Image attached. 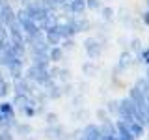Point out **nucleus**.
Here are the masks:
<instances>
[{
	"label": "nucleus",
	"instance_id": "2",
	"mask_svg": "<svg viewBox=\"0 0 149 140\" xmlns=\"http://www.w3.org/2000/svg\"><path fill=\"white\" fill-rule=\"evenodd\" d=\"M84 49H86V54H88V58H90L91 62L93 60H99L101 54H102V45L95 39V37H88V39L84 41Z\"/></svg>",
	"mask_w": 149,
	"mask_h": 140
},
{
	"label": "nucleus",
	"instance_id": "25",
	"mask_svg": "<svg viewBox=\"0 0 149 140\" xmlns=\"http://www.w3.org/2000/svg\"><path fill=\"white\" fill-rule=\"evenodd\" d=\"M97 118H99L101 121H104V120H108V110H97Z\"/></svg>",
	"mask_w": 149,
	"mask_h": 140
},
{
	"label": "nucleus",
	"instance_id": "14",
	"mask_svg": "<svg viewBox=\"0 0 149 140\" xmlns=\"http://www.w3.org/2000/svg\"><path fill=\"white\" fill-rule=\"evenodd\" d=\"M74 21H77V26H78V32H90V28H91V22L88 21L84 15L80 17H74Z\"/></svg>",
	"mask_w": 149,
	"mask_h": 140
},
{
	"label": "nucleus",
	"instance_id": "26",
	"mask_svg": "<svg viewBox=\"0 0 149 140\" xmlns=\"http://www.w3.org/2000/svg\"><path fill=\"white\" fill-rule=\"evenodd\" d=\"M142 21H143V24L149 26V11H143L142 13Z\"/></svg>",
	"mask_w": 149,
	"mask_h": 140
},
{
	"label": "nucleus",
	"instance_id": "17",
	"mask_svg": "<svg viewBox=\"0 0 149 140\" xmlns=\"http://www.w3.org/2000/svg\"><path fill=\"white\" fill-rule=\"evenodd\" d=\"M15 131L21 134V136H28V134H32V127L28 123H17L15 125Z\"/></svg>",
	"mask_w": 149,
	"mask_h": 140
},
{
	"label": "nucleus",
	"instance_id": "18",
	"mask_svg": "<svg viewBox=\"0 0 149 140\" xmlns=\"http://www.w3.org/2000/svg\"><path fill=\"white\" fill-rule=\"evenodd\" d=\"M86 4H88V9H91V11H101L102 9L101 0H86Z\"/></svg>",
	"mask_w": 149,
	"mask_h": 140
},
{
	"label": "nucleus",
	"instance_id": "13",
	"mask_svg": "<svg viewBox=\"0 0 149 140\" xmlns=\"http://www.w3.org/2000/svg\"><path fill=\"white\" fill-rule=\"evenodd\" d=\"M134 64H146V65H149V47H143V49L136 54Z\"/></svg>",
	"mask_w": 149,
	"mask_h": 140
},
{
	"label": "nucleus",
	"instance_id": "28",
	"mask_svg": "<svg viewBox=\"0 0 149 140\" xmlns=\"http://www.w3.org/2000/svg\"><path fill=\"white\" fill-rule=\"evenodd\" d=\"M146 11H149V0H147V9H146Z\"/></svg>",
	"mask_w": 149,
	"mask_h": 140
},
{
	"label": "nucleus",
	"instance_id": "10",
	"mask_svg": "<svg viewBox=\"0 0 149 140\" xmlns=\"http://www.w3.org/2000/svg\"><path fill=\"white\" fill-rule=\"evenodd\" d=\"M129 125V129H130V133L134 134V136L136 138H142L143 134H146V125L143 123H140V121H130V123H127Z\"/></svg>",
	"mask_w": 149,
	"mask_h": 140
},
{
	"label": "nucleus",
	"instance_id": "16",
	"mask_svg": "<svg viewBox=\"0 0 149 140\" xmlns=\"http://www.w3.org/2000/svg\"><path fill=\"white\" fill-rule=\"evenodd\" d=\"M41 4L49 9V11H58L60 8H62V4H60V0H41Z\"/></svg>",
	"mask_w": 149,
	"mask_h": 140
},
{
	"label": "nucleus",
	"instance_id": "9",
	"mask_svg": "<svg viewBox=\"0 0 149 140\" xmlns=\"http://www.w3.org/2000/svg\"><path fill=\"white\" fill-rule=\"evenodd\" d=\"M63 54H65V50L62 49V45H54L49 49V60L52 64H60L63 60Z\"/></svg>",
	"mask_w": 149,
	"mask_h": 140
},
{
	"label": "nucleus",
	"instance_id": "15",
	"mask_svg": "<svg viewBox=\"0 0 149 140\" xmlns=\"http://www.w3.org/2000/svg\"><path fill=\"white\" fill-rule=\"evenodd\" d=\"M134 86H138V90L143 93V95H149V80L146 77H142V78H138L136 80V84Z\"/></svg>",
	"mask_w": 149,
	"mask_h": 140
},
{
	"label": "nucleus",
	"instance_id": "19",
	"mask_svg": "<svg viewBox=\"0 0 149 140\" xmlns=\"http://www.w3.org/2000/svg\"><path fill=\"white\" fill-rule=\"evenodd\" d=\"M101 15H102V19L104 21H112L114 19V9H112L110 6L106 8V6H102V9H101Z\"/></svg>",
	"mask_w": 149,
	"mask_h": 140
},
{
	"label": "nucleus",
	"instance_id": "12",
	"mask_svg": "<svg viewBox=\"0 0 149 140\" xmlns=\"http://www.w3.org/2000/svg\"><path fill=\"white\" fill-rule=\"evenodd\" d=\"M45 133H47V138H50V140H62V127H60V123L49 125Z\"/></svg>",
	"mask_w": 149,
	"mask_h": 140
},
{
	"label": "nucleus",
	"instance_id": "22",
	"mask_svg": "<svg viewBox=\"0 0 149 140\" xmlns=\"http://www.w3.org/2000/svg\"><path fill=\"white\" fill-rule=\"evenodd\" d=\"M106 110H108V114H118L119 112V101H110L108 105H106Z\"/></svg>",
	"mask_w": 149,
	"mask_h": 140
},
{
	"label": "nucleus",
	"instance_id": "6",
	"mask_svg": "<svg viewBox=\"0 0 149 140\" xmlns=\"http://www.w3.org/2000/svg\"><path fill=\"white\" fill-rule=\"evenodd\" d=\"M116 127H118V140H136V136L130 133L129 125L125 123V121L118 120L116 121Z\"/></svg>",
	"mask_w": 149,
	"mask_h": 140
},
{
	"label": "nucleus",
	"instance_id": "8",
	"mask_svg": "<svg viewBox=\"0 0 149 140\" xmlns=\"http://www.w3.org/2000/svg\"><path fill=\"white\" fill-rule=\"evenodd\" d=\"M69 6H71V13H73L74 17H80V15H84V13L88 11L86 0H71Z\"/></svg>",
	"mask_w": 149,
	"mask_h": 140
},
{
	"label": "nucleus",
	"instance_id": "29",
	"mask_svg": "<svg viewBox=\"0 0 149 140\" xmlns=\"http://www.w3.org/2000/svg\"><path fill=\"white\" fill-rule=\"evenodd\" d=\"M30 2H36V0H30Z\"/></svg>",
	"mask_w": 149,
	"mask_h": 140
},
{
	"label": "nucleus",
	"instance_id": "4",
	"mask_svg": "<svg viewBox=\"0 0 149 140\" xmlns=\"http://www.w3.org/2000/svg\"><path fill=\"white\" fill-rule=\"evenodd\" d=\"M45 39H47V43H49L50 47H54V45H62L63 37H62V34H60V30H58V24L47 28V30H45Z\"/></svg>",
	"mask_w": 149,
	"mask_h": 140
},
{
	"label": "nucleus",
	"instance_id": "7",
	"mask_svg": "<svg viewBox=\"0 0 149 140\" xmlns=\"http://www.w3.org/2000/svg\"><path fill=\"white\" fill-rule=\"evenodd\" d=\"M134 64V58H132V54L129 52V50H123V52L119 54V62H118V69L116 71H121V69H129L130 65Z\"/></svg>",
	"mask_w": 149,
	"mask_h": 140
},
{
	"label": "nucleus",
	"instance_id": "24",
	"mask_svg": "<svg viewBox=\"0 0 149 140\" xmlns=\"http://www.w3.org/2000/svg\"><path fill=\"white\" fill-rule=\"evenodd\" d=\"M130 49H132V50H136V54H138L140 50L143 49V47H142V43H140V39H136V37H134V39L130 41Z\"/></svg>",
	"mask_w": 149,
	"mask_h": 140
},
{
	"label": "nucleus",
	"instance_id": "21",
	"mask_svg": "<svg viewBox=\"0 0 149 140\" xmlns=\"http://www.w3.org/2000/svg\"><path fill=\"white\" fill-rule=\"evenodd\" d=\"M62 49L67 52V50H73L74 49V37H69V39H63L62 41Z\"/></svg>",
	"mask_w": 149,
	"mask_h": 140
},
{
	"label": "nucleus",
	"instance_id": "27",
	"mask_svg": "<svg viewBox=\"0 0 149 140\" xmlns=\"http://www.w3.org/2000/svg\"><path fill=\"white\" fill-rule=\"evenodd\" d=\"M146 78L149 80V65H147V69H146Z\"/></svg>",
	"mask_w": 149,
	"mask_h": 140
},
{
	"label": "nucleus",
	"instance_id": "5",
	"mask_svg": "<svg viewBox=\"0 0 149 140\" xmlns=\"http://www.w3.org/2000/svg\"><path fill=\"white\" fill-rule=\"evenodd\" d=\"M82 136L88 138V140H101L102 138V133H101V125H95V123H88L82 131Z\"/></svg>",
	"mask_w": 149,
	"mask_h": 140
},
{
	"label": "nucleus",
	"instance_id": "11",
	"mask_svg": "<svg viewBox=\"0 0 149 140\" xmlns=\"http://www.w3.org/2000/svg\"><path fill=\"white\" fill-rule=\"evenodd\" d=\"M0 112H2L6 118L15 120V106H13V103H9V101H2V103H0Z\"/></svg>",
	"mask_w": 149,
	"mask_h": 140
},
{
	"label": "nucleus",
	"instance_id": "3",
	"mask_svg": "<svg viewBox=\"0 0 149 140\" xmlns=\"http://www.w3.org/2000/svg\"><path fill=\"white\" fill-rule=\"evenodd\" d=\"M15 21H17V9H13V6L6 0L4 6H2V24L9 26L11 22H15Z\"/></svg>",
	"mask_w": 149,
	"mask_h": 140
},
{
	"label": "nucleus",
	"instance_id": "1",
	"mask_svg": "<svg viewBox=\"0 0 149 140\" xmlns=\"http://www.w3.org/2000/svg\"><path fill=\"white\" fill-rule=\"evenodd\" d=\"M24 11H26V15L30 19H34L37 24H41V22L47 19V15L50 13L49 9L41 4V0H36V2H30L28 6H24Z\"/></svg>",
	"mask_w": 149,
	"mask_h": 140
},
{
	"label": "nucleus",
	"instance_id": "20",
	"mask_svg": "<svg viewBox=\"0 0 149 140\" xmlns=\"http://www.w3.org/2000/svg\"><path fill=\"white\" fill-rule=\"evenodd\" d=\"M45 121H47V125H58V114L56 112H47Z\"/></svg>",
	"mask_w": 149,
	"mask_h": 140
},
{
	"label": "nucleus",
	"instance_id": "23",
	"mask_svg": "<svg viewBox=\"0 0 149 140\" xmlns=\"http://www.w3.org/2000/svg\"><path fill=\"white\" fill-rule=\"evenodd\" d=\"M0 140H15L11 129H2V131H0Z\"/></svg>",
	"mask_w": 149,
	"mask_h": 140
}]
</instances>
